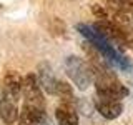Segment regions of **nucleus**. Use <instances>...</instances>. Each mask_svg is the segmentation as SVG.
Masks as SVG:
<instances>
[{
    "label": "nucleus",
    "mask_w": 133,
    "mask_h": 125,
    "mask_svg": "<svg viewBox=\"0 0 133 125\" xmlns=\"http://www.w3.org/2000/svg\"><path fill=\"white\" fill-rule=\"evenodd\" d=\"M91 12H93V14L97 15L98 18H102V20H107V17H108V15H107V12L103 10V8L100 7V5H93V7H91Z\"/></svg>",
    "instance_id": "obj_13"
},
{
    "label": "nucleus",
    "mask_w": 133,
    "mask_h": 125,
    "mask_svg": "<svg viewBox=\"0 0 133 125\" xmlns=\"http://www.w3.org/2000/svg\"><path fill=\"white\" fill-rule=\"evenodd\" d=\"M58 125H78V115L68 103H63L55 110Z\"/></svg>",
    "instance_id": "obj_10"
},
{
    "label": "nucleus",
    "mask_w": 133,
    "mask_h": 125,
    "mask_svg": "<svg viewBox=\"0 0 133 125\" xmlns=\"http://www.w3.org/2000/svg\"><path fill=\"white\" fill-rule=\"evenodd\" d=\"M55 95H58V97L63 100L65 103H68L70 100L73 98L72 87H70L66 82H58V83H57V93H55ZM68 105H70V103H68Z\"/></svg>",
    "instance_id": "obj_12"
},
{
    "label": "nucleus",
    "mask_w": 133,
    "mask_h": 125,
    "mask_svg": "<svg viewBox=\"0 0 133 125\" xmlns=\"http://www.w3.org/2000/svg\"><path fill=\"white\" fill-rule=\"evenodd\" d=\"M43 120V107L25 103L18 115V125H40Z\"/></svg>",
    "instance_id": "obj_8"
},
{
    "label": "nucleus",
    "mask_w": 133,
    "mask_h": 125,
    "mask_svg": "<svg viewBox=\"0 0 133 125\" xmlns=\"http://www.w3.org/2000/svg\"><path fill=\"white\" fill-rule=\"evenodd\" d=\"M22 93L25 98V103L30 105L43 107V98H42V89L38 85V80L33 73H28L22 78Z\"/></svg>",
    "instance_id": "obj_5"
},
{
    "label": "nucleus",
    "mask_w": 133,
    "mask_h": 125,
    "mask_svg": "<svg viewBox=\"0 0 133 125\" xmlns=\"http://www.w3.org/2000/svg\"><path fill=\"white\" fill-rule=\"evenodd\" d=\"M65 70H66V75L70 77V80L80 90L88 89L91 85V82H93V70L80 57H75V55L66 57L65 58Z\"/></svg>",
    "instance_id": "obj_2"
},
{
    "label": "nucleus",
    "mask_w": 133,
    "mask_h": 125,
    "mask_svg": "<svg viewBox=\"0 0 133 125\" xmlns=\"http://www.w3.org/2000/svg\"><path fill=\"white\" fill-rule=\"evenodd\" d=\"M57 78L53 75V70L47 62L45 64L38 65V85L42 90H45L50 95H55L57 93Z\"/></svg>",
    "instance_id": "obj_7"
},
{
    "label": "nucleus",
    "mask_w": 133,
    "mask_h": 125,
    "mask_svg": "<svg viewBox=\"0 0 133 125\" xmlns=\"http://www.w3.org/2000/svg\"><path fill=\"white\" fill-rule=\"evenodd\" d=\"M107 3L120 14H133V0H107Z\"/></svg>",
    "instance_id": "obj_11"
},
{
    "label": "nucleus",
    "mask_w": 133,
    "mask_h": 125,
    "mask_svg": "<svg viewBox=\"0 0 133 125\" xmlns=\"http://www.w3.org/2000/svg\"><path fill=\"white\" fill-rule=\"evenodd\" d=\"M93 30L98 32L102 37H105L111 45L113 43H116V45H128L130 43L128 33L123 32L118 25L110 22V20H100V22H97L93 25Z\"/></svg>",
    "instance_id": "obj_4"
},
{
    "label": "nucleus",
    "mask_w": 133,
    "mask_h": 125,
    "mask_svg": "<svg viewBox=\"0 0 133 125\" xmlns=\"http://www.w3.org/2000/svg\"><path fill=\"white\" fill-rule=\"evenodd\" d=\"M97 95L100 100H113L120 102L128 95V89L122 85L111 73L108 72H100L97 77Z\"/></svg>",
    "instance_id": "obj_3"
},
{
    "label": "nucleus",
    "mask_w": 133,
    "mask_h": 125,
    "mask_svg": "<svg viewBox=\"0 0 133 125\" xmlns=\"http://www.w3.org/2000/svg\"><path fill=\"white\" fill-rule=\"evenodd\" d=\"M77 30L80 32L83 37H87V39L93 43V47L100 50V53H102L105 58H108L110 62H113L115 65H118L120 68H123V70L130 68V62L115 48V45H111L105 37H102L98 32H95L93 27H88V25H85V23H78Z\"/></svg>",
    "instance_id": "obj_1"
},
{
    "label": "nucleus",
    "mask_w": 133,
    "mask_h": 125,
    "mask_svg": "<svg viewBox=\"0 0 133 125\" xmlns=\"http://www.w3.org/2000/svg\"><path fill=\"white\" fill-rule=\"evenodd\" d=\"M18 97L10 93H2V100H0V117L7 125H12L18 118Z\"/></svg>",
    "instance_id": "obj_6"
},
{
    "label": "nucleus",
    "mask_w": 133,
    "mask_h": 125,
    "mask_svg": "<svg viewBox=\"0 0 133 125\" xmlns=\"http://www.w3.org/2000/svg\"><path fill=\"white\" fill-rule=\"evenodd\" d=\"M95 107H97L98 114L108 120H113L116 117H120L123 112V105L120 102H113V100H100L98 98Z\"/></svg>",
    "instance_id": "obj_9"
}]
</instances>
